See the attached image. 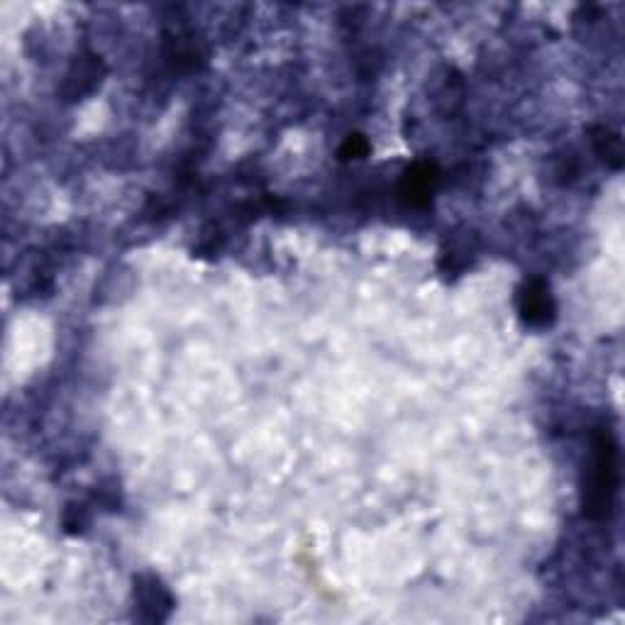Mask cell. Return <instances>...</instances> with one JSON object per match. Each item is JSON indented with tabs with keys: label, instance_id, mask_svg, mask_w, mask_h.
<instances>
[{
	"label": "cell",
	"instance_id": "1",
	"mask_svg": "<svg viewBox=\"0 0 625 625\" xmlns=\"http://www.w3.org/2000/svg\"><path fill=\"white\" fill-rule=\"evenodd\" d=\"M618 489V447L608 430L594 435V469L586 489L584 513L589 518H608Z\"/></svg>",
	"mask_w": 625,
	"mask_h": 625
},
{
	"label": "cell",
	"instance_id": "4",
	"mask_svg": "<svg viewBox=\"0 0 625 625\" xmlns=\"http://www.w3.org/2000/svg\"><path fill=\"white\" fill-rule=\"evenodd\" d=\"M435 186H438V169L428 162H418L406 171V176H403L401 196L406 198V203H411V206L418 208L428 206Z\"/></svg>",
	"mask_w": 625,
	"mask_h": 625
},
{
	"label": "cell",
	"instance_id": "3",
	"mask_svg": "<svg viewBox=\"0 0 625 625\" xmlns=\"http://www.w3.org/2000/svg\"><path fill=\"white\" fill-rule=\"evenodd\" d=\"M135 601L140 606L142 618L149 623L167 621L171 608H174V599H171L169 589L154 574L135 577Z\"/></svg>",
	"mask_w": 625,
	"mask_h": 625
},
{
	"label": "cell",
	"instance_id": "5",
	"mask_svg": "<svg viewBox=\"0 0 625 625\" xmlns=\"http://www.w3.org/2000/svg\"><path fill=\"white\" fill-rule=\"evenodd\" d=\"M591 140H594V147L596 152H599V157L604 159V162L608 164V167L613 169H621L623 167V142L621 137L616 135V132L606 130V127H596L594 132H591Z\"/></svg>",
	"mask_w": 625,
	"mask_h": 625
},
{
	"label": "cell",
	"instance_id": "6",
	"mask_svg": "<svg viewBox=\"0 0 625 625\" xmlns=\"http://www.w3.org/2000/svg\"><path fill=\"white\" fill-rule=\"evenodd\" d=\"M98 69H101V64H98L93 57L81 59V62L74 66V71L69 74V86H74L71 88V96L76 98L91 91L98 81Z\"/></svg>",
	"mask_w": 625,
	"mask_h": 625
},
{
	"label": "cell",
	"instance_id": "7",
	"mask_svg": "<svg viewBox=\"0 0 625 625\" xmlns=\"http://www.w3.org/2000/svg\"><path fill=\"white\" fill-rule=\"evenodd\" d=\"M369 154V142L367 137L362 135H350L345 140V145L340 147V157L342 159H362Z\"/></svg>",
	"mask_w": 625,
	"mask_h": 625
},
{
	"label": "cell",
	"instance_id": "2",
	"mask_svg": "<svg viewBox=\"0 0 625 625\" xmlns=\"http://www.w3.org/2000/svg\"><path fill=\"white\" fill-rule=\"evenodd\" d=\"M518 311L521 318L533 328H545L555 318V298H552L550 286L542 279H530L518 293Z\"/></svg>",
	"mask_w": 625,
	"mask_h": 625
}]
</instances>
